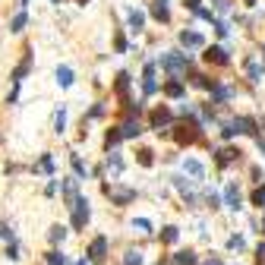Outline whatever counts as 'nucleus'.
I'll return each mask as SVG.
<instances>
[{
    "mask_svg": "<svg viewBox=\"0 0 265 265\" xmlns=\"http://www.w3.org/2000/svg\"><path fill=\"white\" fill-rule=\"evenodd\" d=\"M161 67H164L171 76H180V73H183V70L189 67V57H186V54H180V51H171V54H164V57H161Z\"/></svg>",
    "mask_w": 265,
    "mask_h": 265,
    "instance_id": "obj_1",
    "label": "nucleus"
},
{
    "mask_svg": "<svg viewBox=\"0 0 265 265\" xmlns=\"http://www.w3.org/2000/svg\"><path fill=\"white\" fill-rule=\"evenodd\" d=\"M104 192L111 196L114 206H126V202L136 199V189H126V186H114V183H104Z\"/></svg>",
    "mask_w": 265,
    "mask_h": 265,
    "instance_id": "obj_2",
    "label": "nucleus"
},
{
    "mask_svg": "<svg viewBox=\"0 0 265 265\" xmlns=\"http://www.w3.org/2000/svg\"><path fill=\"white\" fill-rule=\"evenodd\" d=\"M89 215H92L89 199H86V196H76V199H73V227H86Z\"/></svg>",
    "mask_w": 265,
    "mask_h": 265,
    "instance_id": "obj_3",
    "label": "nucleus"
},
{
    "mask_svg": "<svg viewBox=\"0 0 265 265\" xmlns=\"http://www.w3.org/2000/svg\"><path fill=\"white\" fill-rule=\"evenodd\" d=\"M89 259H92V262H104V259H107V237H95V240H92Z\"/></svg>",
    "mask_w": 265,
    "mask_h": 265,
    "instance_id": "obj_4",
    "label": "nucleus"
},
{
    "mask_svg": "<svg viewBox=\"0 0 265 265\" xmlns=\"http://www.w3.org/2000/svg\"><path fill=\"white\" fill-rule=\"evenodd\" d=\"M206 60H209V63H218V67H227V63H231V57H227L224 47H209V51H206Z\"/></svg>",
    "mask_w": 265,
    "mask_h": 265,
    "instance_id": "obj_5",
    "label": "nucleus"
},
{
    "mask_svg": "<svg viewBox=\"0 0 265 265\" xmlns=\"http://www.w3.org/2000/svg\"><path fill=\"white\" fill-rule=\"evenodd\" d=\"M234 126H237V132H246V136H259L256 120H252V117H237V120H234Z\"/></svg>",
    "mask_w": 265,
    "mask_h": 265,
    "instance_id": "obj_6",
    "label": "nucleus"
},
{
    "mask_svg": "<svg viewBox=\"0 0 265 265\" xmlns=\"http://www.w3.org/2000/svg\"><path fill=\"white\" fill-rule=\"evenodd\" d=\"M142 92L146 95H155L158 92V82H155V63L146 67V79H142Z\"/></svg>",
    "mask_w": 265,
    "mask_h": 265,
    "instance_id": "obj_7",
    "label": "nucleus"
},
{
    "mask_svg": "<svg viewBox=\"0 0 265 265\" xmlns=\"http://www.w3.org/2000/svg\"><path fill=\"white\" fill-rule=\"evenodd\" d=\"M180 44H183V47H202L206 38H202L199 32H180Z\"/></svg>",
    "mask_w": 265,
    "mask_h": 265,
    "instance_id": "obj_8",
    "label": "nucleus"
},
{
    "mask_svg": "<svg viewBox=\"0 0 265 265\" xmlns=\"http://www.w3.org/2000/svg\"><path fill=\"white\" fill-rule=\"evenodd\" d=\"M224 206H227V209H234V212L240 209V189H237L234 183L224 189Z\"/></svg>",
    "mask_w": 265,
    "mask_h": 265,
    "instance_id": "obj_9",
    "label": "nucleus"
},
{
    "mask_svg": "<svg viewBox=\"0 0 265 265\" xmlns=\"http://www.w3.org/2000/svg\"><path fill=\"white\" fill-rule=\"evenodd\" d=\"M117 129H120V139H132V136H139V132H142V126L136 123V120H126V123L117 126Z\"/></svg>",
    "mask_w": 265,
    "mask_h": 265,
    "instance_id": "obj_10",
    "label": "nucleus"
},
{
    "mask_svg": "<svg viewBox=\"0 0 265 265\" xmlns=\"http://www.w3.org/2000/svg\"><path fill=\"white\" fill-rule=\"evenodd\" d=\"M152 16L158 19V22H167V19H171V10H167V4H164V0H158V4H152Z\"/></svg>",
    "mask_w": 265,
    "mask_h": 265,
    "instance_id": "obj_11",
    "label": "nucleus"
},
{
    "mask_svg": "<svg viewBox=\"0 0 265 265\" xmlns=\"http://www.w3.org/2000/svg\"><path fill=\"white\" fill-rule=\"evenodd\" d=\"M171 120H174V114L167 111V107H161V111H155V114H152V123H155V126H167Z\"/></svg>",
    "mask_w": 265,
    "mask_h": 265,
    "instance_id": "obj_12",
    "label": "nucleus"
},
{
    "mask_svg": "<svg viewBox=\"0 0 265 265\" xmlns=\"http://www.w3.org/2000/svg\"><path fill=\"white\" fill-rule=\"evenodd\" d=\"M57 82L63 89H70V86H73V70H70V67H57Z\"/></svg>",
    "mask_w": 265,
    "mask_h": 265,
    "instance_id": "obj_13",
    "label": "nucleus"
},
{
    "mask_svg": "<svg viewBox=\"0 0 265 265\" xmlns=\"http://www.w3.org/2000/svg\"><path fill=\"white\" fill-rule=\"evenodd\" d=\"M183 167H186V174H189V177H196V180H202V177H206V167H202L199 161H192V158H189Z\"/></svg>",
    "mask_w": 265,
    "mask_h": 265,
    "instance_id": "obj_14",
    "label": "nucleus"
},
{
    "mask_svg": "<svg viewBox=\"0 0 265 265\" xmlns=\"http://www.w3.org/2000/svg\"><path fill=\"white\" fill-rule=\"evenodd\" d=\"M107 171H111L114 177H117L120 171H123V161H120V155H117V152H111V155H107Z\"/></svg>",
    "mask_w": 265,
    "mask_h": 265,
    "instance_id": "obj_15",
    "label": "nucleus"
},
{
    "mask_svg": "<svg viewBox=\"0 0 265 265\" xmlns=\"http://www.w3.org/2000/svg\"><path fill=\"white\" fill-rule=\"evenodd\" d=\"M142 26H146V16H142L139 10H129V29H132V32H139Z\"/></svg>",
    "mask_w": 265,
    "mask_h": 265,
    "instance_id": "obj_16",
    "label": "nucleus"
},
{
    "mask_svg": "<svg viewBox=\"0 0 265 265\" xmlns=\"http://www.w3.org/2000/svg\"><path fill=\"white\" fill-rule=\"evenodd\" d=\"M26 22H29V16H26V10H22V13H16L13 22H10V32H22V29H26Z\"/></svg>",
    "mask_w": 265,
    "mask_h": 265,
    "instance_id": "obj_17",
    "label": "nucleus"
},
{
    "mask_svg": "<svg viewBox=\"0 0 265 265\" xmlns=\"http://www.w3.org/2000/svg\"><path fill=\"white\" fill-rule=\"evenodd\" d=\"M231 98V89L227 86H212V101H227Z\"/></svg>",
    "mask_w": 265,
    "mask_h": 265,
    "instance_id": "obj_18",
    "label": "nucleus"
},
{
    "mask_svg": "<svg viewBox=\"0 0 265 265\" xmlns=\"http://www.w3.org/2000/svg\"><path fill=\"white\" fill-rule=\"evenodd\" d=\"M174 262H177V265H196V252L183 249V252H177V256H174Z\"/></svg>",
    "mask_w": 265,
    "mask_h": 265,
    "instance_id": "obj_19",
    "label": "nucleus"
},
{
    "mask_svg": "<svg viewBox=\"0 0 265 265\" xmlns=\"http://www.w3.org/2000/svg\"><path fill=\"white\" fill-rule=\"evenodd\" d=\"M29 63H32V54L26 57V63H19V67H16V73H13V82H16V86H19V82H22V76L29 73Z\"/></svg>",
    "mask_w": 265,
    "mask_h": 265,
    "instance_id": "obj_20",
    "label": "nucleus"
},
{
    "mask_svg": "<svg viewBox=\"0 0 265 265\" xmlns=\"http://www.w3.org/2000/svg\"><path fill=\"white\" fill-rule=\"evenodd\" d=\"M164 95H171V98H180V95H183V82H167V86H164Z\"/></svg>",
    "mask_w": 265,
    "mask_h": 265,
    "instance_id": "obj_21",
    "label": "nucleus"
},
{
    "mask_svg": "<svg viewBox=\"0 0 265 265\" xmlns=\"http://www.w3.org/2000/svg\"><path fill=\"white\" fill-rule=\"evenodd\" d=\"M63 129H67V111L60 107L57 117H54V132H63Z\"/></svg>",
    "mask_w": 265,
    "mask_h": 265,
    "instance_id": "obj_22",
    "label": "nucleus"
},
{
    "mask_svg": "<svg viewBox=\"0 0 265 265\" xmlns=\"http://www.w3.org/2000/svg\"><path fill=\"white\" fill-rule=\"evenodd\" d=\"M177 237H180V231H177L174 224H171V227H164V231H161V240H164V243H177Z\"/></svg>",
    "mask_w": 265,
    "mask_h": 265,
    "instance_id": "obj_23",
    "label": "nucleus"
},
{
    "mask_svg": "<svg viewBox=\"0 0 265 265\" xmlns=\"http://www.w3.org/2000/svg\"><path fill=\"white\" fill-rule=\"evenodd\" d=\"M237 155H240V152H231V149H221V152H218V164H221V167H224V164H231V161L237 158Z\"/></svg>",
    "mask_w": 265,
    "mask_h": 265,
    "instance_id": "obj_24",
    "label": "nucleus"
},
{
    "mask_svg": "<svg viewBox=\"0 0 265 265\" xmlns=\"http://www.w3.org/2000/svg\"><path fill=\"white\" fill-rule=\"evenodd\" d=\"M47 237H51V243H60V240L67 237V227H60V224H54V227H51V234H47Z\"/></svg>",
    "mask_w": 265,
    "mask_h": 265,
    "instance_id": "obj_25",
    "label": "nucleus"
},
{
    "mask_svg": "<svg viewBox=\"0 0 265 265\" xmlns=\"http://www.w3.org/2000/svg\"><path fill=\"white\" fill-rule=\"evenodd\" d=\"M123 265H142V252H139V249H129L126 259H123Z\"/></svg>",
    "mask_w": 265,
    "mask_h": 265,
    "instance_id": "obj_26",
    "label": "nucleus"
},
{
    "mask_svg": "<svg viewBox=\"0 0 265 265\" xmlns=\"http://www.w3.org/2000/svg\"><path fill=\"white\" fill-rule=\"evenodd\" d=\"M252 202H256L259 209H265V186H256V189H252Z\"/></svg>",
    "mask_w": 265,
    "mask_h": 265,
    "instance_id": "obj_27",
    "label": "nucleus"
},
{
    "mask_svg": "<svg viewBox=\"0 0 265 265\" xmlns=\"http://www.w3.org/2000/svg\"><path fill=\"white\" fill-rule=\"evenodd\" d=\"M63 192H67V199L73 202L76 199V180H63Z\"/></svg>",
    "mask_w": 265,
    "mask_h": 265,
    "instance_id": "obj_28",
    "label": "nucleus"
},
{
    "mask_svg": "<svg viewBox=\"0 0 265 265\" xmlns=\"http://www.w3.org/2000/svg\"><path fill=\"white\" fill-rule=\"evenodd\" d=\"M246 73H249V79H252V82H259L262 70H259V63H252V60H249V63H246Z\"/></svg>",
    "mask_w": 265,
    "mask_h": 265,
    "instance_id": "obj_29",
    "label": "nucleus"
},
{
    "mask_svg": "<svg viewBox=\"0 0 265 265\" xmlns=\"http://www.w3.org/2000/svg\"><path fill=\"white\" fill-rule=\"evenodd\" d=\"M0 240H7V243H13V227L0 221Z\"/></svg>",
    "mask_w": 265,
    "mask_h": 265,
    "instance_id": "obj_30",
    "label": "nucleus"
},
{
    "mask_svg": "<svg viewBox=\"0 0 265 265\" xmlns=\"http://www.w3.org/2000/svg\"><path fill=\"white\" fill-rule=\"evenodd\" d=\"M126 86H129V73H120V76H117V92L126 95Z\"/></svg>",
    "mask_w": 265,
    "mask_h": 265,
    "instance_id": "obj_31",
    "label": "nucleus"
},
{
    "mask_svg": "<svg viewBox=\"0 0 265 265\" xmlns=\"http://www.w3.org/2000/svg\"><path fill=\"white\" fill-rule=\"evenodd\" d=\"M47 265H67L63 252H47Z\"/></svg>",
    "mask_w": 265,
    "mask_h": 265,
    "instance_id": "obj_32",
    "label": "nucleus"
},
{
    "mask_svg": "<svg viewBox=\"0 0 265 265\" xmlns=\"http://www.w3.org/2000/svg\"><path fill=\"white\" fill-rule=\"evenodd\" d=\"M38 167H41L44 174H51V171H54V158H51V155H44V158L38 161Z\"/></svg>",
    "mask_w": 265,
    "mask_h": 265,
    "instance_id": "obj_33",
    "label": "nucleus"
},
{
    "mask_svg": "<svg viewBox=\"0 0 265 265\" xmlns=\"http://www.w3.org/2000/svg\"><path fill=\"white\" fill-rule=\"evenodd\" d=\"M70 161H73V171H76V177H86V164L79 161V155H73Z\"/></svg>",
    "mask_w": 265,
    "mask_h": 265,
    "instance_id": "obj_34",
    "label": "nucleus"
},
{
    "mask_svg": "<svg viewBox=\"0 0 265 265\" xmlns=\"http://www.w3.org/2000/svg\"><path fill=\"white\" fill-rule=\"evenodd\" d=\"M132 227H139L142 234H149V231H152V221H149V218H136V221H132Z\"/></svg>",
    "mask_w": 265,
    "mask_h": 265,
    "instance_id": "obj_35",
    "label": "nucleus"
},
{
    "mask_svg": "<svg viewBox=\"0 0 265 265\" xmlns=\"http://www.w3.org/2000/svg\"><path fill=\"white\" fill-rule=\"evenodd\" d=\"M107 149H111V146H117V142H120V129H107Z\"/></svg>",
    "mask_w": 265,
    "mask_h": 265,
    "instance_id": "obj_36",
    "label": "nucleus"
},
{
    "mask_svg": "<svg viewBox=\"0 0 265 265\" xmlns=\"http://www.w3.org/2000/svg\"><path fill=\"white\" fill-rule=\"evenodd\" d=\"M139 164H146V167L155 164V158H152V152H149V149H146V152H139Z\"/></svg>",
    "mask_w": 265,
    "mask_h": 265,
    "instance_id": "obj_37",
    "label": "nucleus"
},
{
    "mask_svg": "<svg viewBox=\"0 0 265 265\" xmlns=\"http://www.w3.org/2000/svg\"><path fill=\"white\" fill-rule=\"evenodd\" d=\"M234 132H237V126H234V123H224V126H221V136H224V139H231Z\"/></svg>",
    "mask_w": 265,
    "mask_h": 265,
    "instance_id": "obj_38",
    "label": "nucleus"
},
{
    "mask_svg": "<svg viewBox=\"0 0 265 265\" xmlns=\"http://www.w3.org/2000/svg\"><path fill=\"white\" fill-rule=\"evenodd\" d=\"M227 246H231V249H243V237H231V240H227Z\"/></svg>",
    "mask_w": 265,
    "mask_h": 265,
    "instance_id": "obj_39",
    "label": "nucleus"
},
{
    "mask_svg": "<svg viewBox=\"0 0 265 265\" xmlns=\"http://www.w3.org/2000/svg\"><path fill=\"white\" fill-rule=\"evenodd\" d=\"M215 32H218V35H221V38H224V35H227V32H231V29H227V26H224V22H218V19H215Z\"/></svg>",
    "mask_w": 265,
    "mask_h": 265,
    "instance_id": "obj_40",
    "label": "nucleus"
},
{
    "mask_svg": "<svg viewBox=\"0 0 265 265\" xmlns=\"http://www.w3.org/2000/svg\"><path fill=\"white\" fill-rule=\"evenodd\" d=\"M7 256H10V259H19V246H16V243H10V249H7Z\"/></svg>",
    "mask_w": 265,
    "mask_h": 265,
    "instance_id": "obj_41",
    "label": "nucleus"
},
{
    "mask_svg": "<svg viewBox=\"0 0 265 265\" xmlns=\"http://www.w3.org/2000/svg\"><path fill=\"white\" fill-rule=\"evenodd\" d=\"M199 4H202V0H186V7H189V10H192V13H199V10H202V7H199Z\"/></svg>",
    "mask_w": 265,
    "mask_h": 265,
    "instance_id": "obj_42",
    "label": "nucleus"
},
{
    "mask_svg": "<svg viewBox=\"0 0 265 265\" xmlns=\"http://www.w3.org/2000/svg\"><path fill=\"white\" fill-rule=\"evenodd\" d=\"M256 142H259V149H262V155H265V139H262V136H256Z\"/></svg>",
    "mask_w": 265,
    "mask_h": 265,
    "instance_id": "obj_43",
    "label": "nucleus"
},
{
    "mask_svg": "<svg viewBox=\"0 0 265 265\" xmlns=\"http://www.w3.org/2000/svg\"><path fill=\"white\" fill-rule=\"evenodd\" d=\"M206 265H224V262H221V259H212V262H206Z\"/></svg>",
    "mask_w": 265,
    "mask_h": 265,
    "instance_id": "obj_44",
    "label": "nucleus"
},
{
    "mask_svg": "<svg viewBox=\"0 0 265 265\" xmlns=\"http://www.w3.org/2000/svg\"><path fill=\"white\" fill-rule=\"evenodd\" d=\"M76 265H89V262H76Z\"/></svg>",
    "mask_w": 265,
    "mask_h": 265,
    "instance_id": "obj_45",
    "label": "nucleus"
},
{
    "mask_svg": "<svg viewBox=\"0 0 265 265\" xmlns=\"http://www.w3.org/2000/svg\"><path fill=\"white\" fill-rule=\"evenodd\" d=\"M54 4H60V0H54Z\"/></svg>",
    "mask_w": 265,
    "mask_h": 265,
    "instance_id": "obj_46",
    "label": "nucleus"
}]
</instances>
